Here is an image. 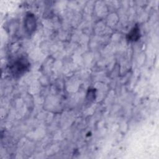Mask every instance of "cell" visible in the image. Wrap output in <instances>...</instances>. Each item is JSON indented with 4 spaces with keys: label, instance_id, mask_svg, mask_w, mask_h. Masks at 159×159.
<instances>
[{
    "label": "cell",
    "instance_id": "obj_1",
    "mask_svg": "<svg viewBox=\"0 0 159 159\" xmlns=\"http://www.w3.org/2000/svg\"><path fill=\"white\" fill-rule=\"evenodd\" d=\"M29 65L30 64L25 58L19 57L10 64L9 70L14 77H19L28 70Z\"/></svg>",
    "mask_w": 159,
    "mask_h": 159
},
{
    "label": "cell",
    "instance_id": "obj_2",
    "mask_svg": "<svg viewBox=\"0 0 159 159\" xmlns=\"http://www.w3.org/2000/svg\"><path fill=\"white\" fill-rule=\"evenodd\" d=\"M140 37V28L135 25L127 35V40L129 42H135L138 40Z\"/></svg>",
    "mask_w": 159,
    "mask_h": 159
},
{
    "label": "cell",
    "instance_id": "obj_3",
    "mask_svg": "<svg viewBox=\"0 0 159 159\" xmlns=\"http://www.w3.org/2000/svg\"><path fill=\"white\" fill-rule=\"evenodd\" d=\"M25 22V25L27 28V30L29 31V32L30 33L31 32L35 30V27L36 25L35 19L34 16L32 14H29V15H27Z\"/></svg>",
    "mask_w": 159,
    "mask_h": 159
}]
</instances>
